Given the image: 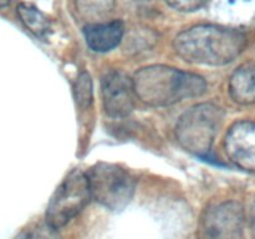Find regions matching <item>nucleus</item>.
<instances>
[{"label":"nucleus","instance_id":"nucleus-1","mask_svg":"<svg viewBox=\"0 0 255 239\" xmlns=\"http://www.w3.org/2000/svg\"><path fill=\"white\" fill-rule=\"evenodd\" d=\"M177 54L192 64L222 66L234 61L247 46V37L234 27L196 25L179 32L173 42Z\"/></svg>","mask_w":255,"mask_h":239},{"label":"nucleus","instance_id":"nucleus-2","mask_svg":"<svg viewBox=\"0 0 255 239\" xmlns=\"http://www.w3.org/2000/svg\"><path fill=\"white\" fill-rule=\"evenodd\" d=\"M136 96L147 106L162 107L206 92L207 84L199 75L181 71L166 65H151L133 76Z\"/></svg>","mask_w":255,"mask_h":239},{"label":"nucleus","instance_id":"nucleus-3","mask_svg":"<svg viewBox=\"0 0 255 239\" xmlns=\"http://www.w3.org/2000/svg\"><path fill=\"white\" fill-rule=\"evenodd\" d=\"M223 112L213 104H199L187 110L177 122L176 136L189 153L206 157L216 138Z\"/></svg>","mask_w":255,"mask_h":239},{"label":"nucleus","instance_id":"nucleus-4","mask_svg":"<svg viewBox=\"0 0 255 239\" xmlns=\"http://www.w3.org/2000/svg\"><path fill=\"white\" fill-rule=\"evenodd\" d=\"M91 197L110 211H122L134 194V178L122 167L100 162L87 172Z\"/></svg>","mask_w":255,"mask_h":239},{"label":"nucleus","instance_id":"nucleus-5","mask_svg":"<svg viewBox=\"0 0 255 239\" xmlns=\"http://www.w3.org/2000/svg\"><path fill=\"white\" fill-rule=\"evenodd\" d=\"M87 174L74 169L52 194L46 211V223L60 229L86 207L91 199Z\"/></svg>","mask_w":255,"mask_h":239},{"label":"nucleus","instance_id":"nucleus-6","mask_svg":"<svg viewBox=\"0 0 255 239\" xmlns=\"http://www.w3.org/2000/svg\"><path fill=\"white\" fill-rule=\"evenodd\" d=\"M101 95L105 111L111 117H126L134 107L133 80L119 70L110 71L102 77Z\"/></svg>","mask_w":255,"mask_h":239},{"label":"nucleus","instance_id":"nucleus-7","mask_svg":"<svg viewBox=\"0 0 255 239\" xmlns=\"http://www.w3.org/2000/svg\"><path fill=\"white\" fill-rule=\"evenodd\" d=\"M243 223V208L238 203H222L207 212L202 222L203 239H241Z\"/></svg>","mask_w":255,"mask_h":239},{"label":"nucleus","instance_id":"nucleus-8","mask_svg":"<svg viewBox=\"0 0 255 239\" xmlns=\"http://www.w3.org/2000/svg\"><path fill=\"white\" fill-rule=\"evenodd\" d=\"M226 152L231 161L239 168L255 172V123L241 121L227 132L224 141Z\"/></svg>","mask_w":255,"mask_h":239},{"label":"nucleus","instance_id":"nucleus-9","mask_svg":"<svg viewBox=\"0 0 255 239\" xmlns=\"http://www.w3.org/2000/svg\"><path fill=\"white\" fill-rule=\"evenodd\" d=\"M125 34V27L120 20L90 22L84 29L86 44L92 51L107 52L119 46Z\"/></svg>","mask_w":255,"mask_h":239},{"label":"nucleus","instance_id":"nucleus-10","mask_svg":"<svg viewBox=\"0 0 255 239\" xmlns=\"http://www.w3.org/2000/svg\"><path fill=\"white\" fill-rule=\"evenodd\" d=\"M212 7L228 24L246 25L255 19V0H212Z\"/></svg>","mask_w":255,"mask_h":239},{"label":"nucleus","instance_id":"nucleus-11","mask_svg":"<svg viewBox=\"0 0 255 239\" xmlns=\"http://www.w3.org/2000/svg\"><path fill=\"white\" fill-rule=\"evenodd\" d=\"M229 94L237 104H254L255 64H246L234 71L229 80Z\"/></svg>","mask_w":255,"mask_h":239},{"label":"nucleus","instance_id":"nucleus-12","mask_svg":"<svg viewBox=\"0 0 255 239\" xmlns=\"http://www.w3.org/2000/svg\"><path fill=\"white\" fill-rule=\"evenodd\" d=\"M17 16L30 32L37 37H45L51 30V24L46 15L35 5L21 2L16 7Z\"/></svg>","mask_w":255,"mask_h":239},{"label":"nucleus","instance_id":"nucleus-13","mask_svg":"<svg viewBox=\"0 0 255 239\" xmlns=\"http://www.w3.org/2000/svg\"><path fill=\"white\" fill-rule=\"evenodd\" d=\"M80 16L87 21L99 22L115 7V0H75Z\"/></svg>","mask_w":255,"mask_h":239},{"label":"nucleus","instance_id":"nucleus-14","mask_svg":"<svg viewBox=\"0 0 255 239\" xmlns=\"http://www.w3.org/2000/svg\"><path fill=\"white\" fill-rule=\"evenodd\" d=\"M15 239H60V236L54 227L40 223L21 231Z\"/></svg>","mask_w":255,"mask_h":239},{"label":"nucleus","instance_id":"nucleus-15","mask_svg":"<svg viewBox=\"0 0 255 239\" xmlns=\"http://www.w3.org/2000/svg\"><path fill=\"white\" fill-rule=\"evenodd\" d=\"M75 97L80 106L86 107L91 104L92 100V82L87 72H82L75 84Z\"/></svg>","mask_w":255,"mask_h":239},{"label":"nucleus","instance_id":"nucleus-16","mask_svg":"<svg viewBox=\"0 0 255 239\" xmlns=\"http://www.w3.org/2000/svg\"><path fill=\"white\" fill-rule=\"evenodd\" d=\"M167 4L179 11H194L206 2V0H166Z\"/></svg>","mask_w":255,"mask_h":239},{"label":"nucleus","instance_id":"nucleus-17","mask_svg":"<svg viewBox=\"0 0 255 239\" xmlns=\"http://www.w3.org/2000/svg\"><path fill=\"white\" fill-rule=\"evenodd\" d=\"M251 226H252V233H253V237L255 239V203L252 208V213H251Z\"/></svg>","mask_w":255,"mask_h":239},{"label":"nucleus","instance_id":"nucleus-18","mask_svg":"<svg viewBox=\"0 0 255 239\" xmlns=\"http://www.w3.org/2000/svg\"><path fill=\"white\" fill-rule=\"evenodd\" d=\"M11 0H0V7H5L10 4Z\"/></svg>","mask_w":255,"mask_h":239}]
</instances>
